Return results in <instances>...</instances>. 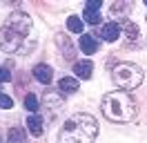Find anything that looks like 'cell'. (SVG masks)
Masks as SVG:
<instances>
[{
    "instance_id": "obj_1",
    "label": "cell",
    "mask_w": 147,
    "mask_h": 143,
    "mask_svg": "<svg viewBox=\"0 0 147 143\" xmlns=\"http://www.w3.org/2000/svg\"><path fill=\"white\" fill-rule=\"evenodd\" d=\"M96 134H98V125H96L94 116L76 114L69 121H65L58 143H94Z\"/></svg>"
},
{
    "instance_id": "obj_2",
    "label": "cell",
    "mask_w": 147,
    "mask_h": 143,
    "mask_svg": "<svg viewBox=\"0 0 147 143\" xmlns=\"http://www.w3.org/2000/svg\"><path fill=\"white\" fill-rule=\"evenodd\" d=\"M102 114L114 123H129L136 116V103L127 92H109L102 98Z\"/></svg>"
},
{
    "instance_id": "obj_3",
    "label": "cell",
    "mask_w": 147,
    "mask_h": 143,
    "mask_svg": "<svg viewBox=\"0 0 147 143\" xmlns=\"http://www.w3.org/2000/svg\"><path fill=\"white\" fill-rule=\"evenodd\" d=\"M111 78H114V83L120 89H134L143 83V69L136 67V65H131V63H120V65L114 67Z\"/></svg>"
},
{
    "instance_id": "obj_4",
    "label": "cell",
    "mask_w": 147,
    "mask_h": 143,
    "mask_svg": "<svg viewBox=\"0 0 147 143\" xmlns=\"http://www.w3.org/2000/svg\"><path fill=\"white\" fill-rule=\"evenodd\" d=\"M22 38H25V36H20L18 31H13V29H11V27H7V25L0 29V47H2L5 52H9V54L16 52V49L20 47Z\"/></svg>"
},
{
    "instance_id": "obj_5",
    "label": "cell",
    "mask_w": 147,
    "mask_h": 143,
    "mask_svg": "<svg viewBox=\"0 0 147 143\" xmlns=\"http://www.w3.org/2000/svg\"><path fill=\"white\" fill-rule=\"evenodd\" d=\"M7 27H11L13 31H18L20 36H25L29 31V27H31V20L25 14H11L9 20H7Z\"/></svg>"
},
{
    "instance_id": "obj_6",
    "label": "cell",
    "mask_w": 147,
    "mask_h": 143,
    "mask_svg": "<svg viewBox=\"0 0 147 143\" xmlns=\"http://www.w3.org/2000/svg\"><path fill=\"white\" fill-rule=\"evenodd\" d=\"M120 34H123V29H120L118 22H107V25L102 27V31H100L102 40H107V43H114V40H118Z\"/></svg>"
},
{
    "instance_id": "obj_7",
    "label": "cell",
    "mask_w": 147,
    "mask_h": 143,
    "mask_svg": "<svg viewBox=\"0 0 147 143\" xmlns=\"http://www.w3.org/2000/svg\"><path fill=\"white\" fill-rule=\"evenodd\" d=\"M34 76H36V80H40V83L49 85V83H51V78H54V72H51V67H49V65H36V67H34Z\"/></svg>"
},
{
    "instance_id": "obj_8",
    "label": "cell",
    "mask_w": 147,
    "mask_h": 143,
    "mask_svg": "<svg viewBox=\"0 0 147 143\" xmlns=\"http://www.w3.org/2000/svg\"><path fill=\"white\" fill-rule=\"evenodd\" d=\"M80 49H83V54H96V49H98L96 38L92 34H83L80 36Z\"/></svg>"
},
{
    "instance_id": "obj_9",
    "label": "cell",
    "mask_w": 147,
    "mask_h": 143,
    "mask_svg": "<svg viewBox=\"0 0 147 143\" xmlns=\"http://www.w3.org/2000/svg\"><path fill=\"white\" fill-rule=\"evenodd\" d=\"M92 69H94V65L89 61H80V63H76L74 65V72H76V76L78 78H92Z\"/></svg>"
},
{
    "instance_id": "obj_10",
    "label": "cell",
    "mask_w": 147,
    "mask_h": 143,
    "mask_svg": "<svg viewBox=\"0 0 147 143\" xmlns=\"http://www.w3.org/2000/svg\"><path fill=\"white\" fill-rule=\"evenodd\" d=\"M27 130L34 134V136H40V134H42V118L38 114H31L27 118Z\"/></svg>"
},
{
    "instance_id": "obj_11",
    "label": "cell",
    "mask_w": 147,
    "mask_h": 143,
    "mask_svg": "<svg viewBox=\"0 0 147 143\" xmlns=\"http://www.w3.org/2000/svg\"><path fill=\"white\" fill-rule=\"evenodd\" d=\"M58 87H60V92H65V94H74V92L78 89V80L71 78V76H65V78L58 80Z\"/></svg>"
},
{
    "instance_id": "obj_12",
    "label": "cell",
    "mask_w": 147,
    "mask_h": 143,
    "mask_svg": "<svg viewBox=\"0 0 147 143\" xmlns=\"http://www.w3.org/2000/svg\"><path fill=\"white\" fill-rule=\"evenodd\" d=\"M67 29L74 31V34H83V20L78 16H69L67 18Z\"/></svg>"
},
{
    "instance_id": "obj_13",
    "label": "cell",
    "mask_w": 147,
    "mask_h": 143,
    "mask_svg": "<svg viewBox=\"0 0 147 143\" xmlns=\"http://www.w3.org/2000/svg\"><path fill=\"white\" fill-rule=\"evenodd\" d=\"M7 141L9 143H25V132L18 130V127H11L7 132Z\"/></svg>"
},
{
    "instance_id": "obj_14",
    "label": "cell",
    "mask_w": 147,
    "mask_h": 143,
    "mask_svg": "<svg viewBox=\"0 0 147 143\" xmlns=\"http://www.w3.org/2000/svg\"><path fill=\"white\" fill-rule=\"evenodd\" d=\"M25 107H27L29 112H36L38 110V98L34 96V94H27V96H25Z\"/></svg>"
},
{
    "instance_id": "obj_15",
    "label": "cell",
    "mask_w": 147,
    "mask_h": 143,
    "mask_svg": "<svg viewBox=\"0 0 147 143\" xmlns=\"http://www.w3.org/2000/svg\"><path fill=\"white\" fill-rule=\"evenodd\" d=\"M83 18L89 22V25H98V22H100V11H85Z\"/></svg>"
},
{
    "instance_id": "obj_16",
    "label": "cell",
    "mask_w": 147,
    "mask_h": 143,
    "mask_svg": "<svg viewBox=\"0 0 147 143\" xmlns=\"http://www.w3.org/2000/svg\"><path fill=\"white\" fill-rule=\"evenodd\" d=\"M125 29H127V36L131 38V40L138 38V27L134 25V22H129V20H127V22H125Z\"/></svg>"
},
{
    "instance_id": "obj_17",
    "label": "cell",
    "mask_w": 147,
    "mask_h": 143,
    "mask_svg": "<svg viewBox=\"0 0 147 143\" xmlns=\"http://www.w3.org/2000/svg\"><path fill=\"white\" fill-rule=\"evenodd\" d=\"M0 107H2V110H11V107H13V101H11V96L0 94Z\"/></svg>"
},
{
    "instance_id": "obj_18",
    "label": "cell",
    "mask_w": 147,
    "mask_h": 143,
    "mask_svg": "<svg viewBox=\"0 0 147 143\" xmlns=\"http://www.w3.org/2000/svg\"><path fill=\"white\" fill-rule=\"evenodd\" d=\"M100 7H102L100 0H89L87 7H85V11H100Z\"/></svg>"
},
{
    "instance_id": "obj_19",
    "label": "cell",
    "mask_w": 147,
    "mask_h": 143,
    "mask_svg": "<svg viewBox=\"0 0 147 143\" xmlns=\"http://www.w3.org/2000/svg\"><path fill=\"white\" fill-rule=\"evenodd\" d=\"M7 80H11V72L7 67H0V83H7Z\"/></svg>"
},
{
    "instance_id": "obj_20",
    "label": "cell",
    "mask_w": 147,
    "mask_h": 143,
    "mask_svg": "<svg viewBox=\"0 0 147 143\" xmlns=\"http://www.w3.org/2000/svg\"><path fill=\"white\" fill-rule=\"evenodd\" d=\"M145 5H147V0H145Z\"/></svg>"
}]
</instances>
